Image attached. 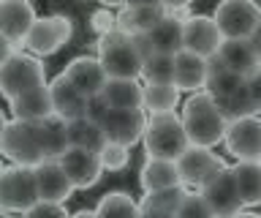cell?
I'll return each instance as SVG.
<instances>
[{
	"mask_svg": "<svg viewBox=\"0 0 261 218\" xmlns=\"http://www.w3.org/2000/svg\"><path fill=\"white\" fill-rule=\"evenodd\" d=\"M179 117H182V126H185V134H188V139H191V144L215 148L218 142H223L228 120L207 90L193 93L191 99L185 101Z\"/></svg>",
	"mask_w": 261,
	"mask_h": 218,
	"instance_id": "6da1fadb",
	"label": "cell"
},
{
	"mask_svg": "<svg viewBox=\"0 0 261 218\" xmlns=\"http://www.w3.org/2000/svg\"><path fill=\"white\" fill-rule=\"evenodd\" d=\"M98 60L109 79H136L142 77L144 55L139 50L136 36H128L122 30H112L106 36H98Z\"/></svg>",
	"mask_w": 261,
	"mask_h": 218,
	"instance_id": "7a4b0ae2",
	"label": "cell"
},
{
	"mask_svg": "<svg viewBox=\"0 0 261 218\" xmlns=\"http://www.w3.org/2000/svg\"><path fill=\"white\" fill-rule=\"evenodd\" d=\"M142 139H144L147 158H166V161H177L191 144L182 117L177 112H155V115H150Z\"/></svg>",
	"mask_w": 261,
	"mask_h": 218,
	"instance_id": "3957f363",
	"label": "cell"
},
{
	"mask_svg": "<svg viewBox=\"0 0 261 218\" xmlns=\"http://www.w3.org/2000/svg\"><path fill=\"white\" fill-rule=\"evenodd\" d=\"M41 85H46V66L36 58V55L14 52L6 66L0 68V93H3L8 101L16 99V95H22V93L36 90Z\"/></svg>",
	"mask_w": 261,
	"mask_h": 218,
	"instance_id": "277c9868",
	"label": "cell"
},
{
	"mask_svg": "<svg viewBox=\"0 0 261 218\" xmlns=\"http://www.w3.org/2000/svg\"><path fill=\"white\" fill-rule=\"evenodd\" d=\"M36 202H38V188L33 166L14 164L11 169H3V175H0V210L24 213Z\"/></svg>",
	"mask_w": 261,
	"mask_h": 218,
	"instance_id": "5b68a950",
	"label": "cell"
},
{
	"mask_svg": "<svg viewBox=\"0 0 261 218\" xmlns=\"http://www.w3.org/2000/svg\"><path fill=\"white\" fill-rule=\"evenodd\" d=\"M0 153L19 166H38L44 161V153L38 148L36 136V123L28 120H8L6 131L0 136Z\"/></svg>",
	"mask_w": 261,
	"mask_h": 218,
	"instance_id": "8992f818",
	"label": "cell"
},
{
	"mask_svg": "<svg viewBox=\"0 0 261 218\" xmlns=\"http://www.w3.org/2000/svg\"><path fill=\"white\" fill-rule=\"evenodd\" d=\"M73 36V22L65 14H49V17H36L30 33L24 36V46L33 55H55L60 52Z\"/></svg>",
	"mask_w": 261,
	"mask_h": 218,
	"instance_id": "52a82bcc",
	"label": "cell"
},
{
	"mask_svg": "<svg viewBox=\"0 0 261 218\" xmlns=\"http://www.w3.org/2000/svg\"><path fill=\"white\" fill-rule=\"evenodd\" d=\"M212 19L223 38H250L261 22L258 6L253 0H220Z\"/></svg>",
	"mask_w": 261,
	"mask_h": 218,
	"instance_id": "ba28073f",
	"label": "cell"
},
{
	"mask_svg": "<svg viewBox=\"0 0 261 218\" xmlns=\"http://www.w3.org/2000/svg\"><path fill=\"white\" fill-rule=\"evenodd\" d=\"M199 191H201V197L207 199V205L212 207L215 218H231L242 210V197H240V188H237L231 166L218 169Z\"/></svg>",
	"mask_w": 261,
	"mask_h": 218,
	"instance_id": "9c48e42d",
	"label": "cell"
},
{
	"mask_svg": "<svg viewBox=\"0 0 261 218\" xmlns=\"http://www.w3.org/2000/svg\"><path fill=\"white\" fill-rule=\"evenodd\" d=\"M226 150L237 161H261V117H237L226 126Z\"/></svg>",
	"mask_w": 261,
	"mask_h": 218,
	"instance_id": "30bf717a",
	"label": "cell"
},
{
	"mask_svg": "<svg viewBox=\"0 0 261 218\" xmlns=\"http://www.w3.org/2000/svg\"><path fill=\"white\" fill-rule=\"evenodd\" d=\"M101 128L109 142L125 144V148H134V144L144 136L147 128V115L144 109H106L101 115Z\"/></svg>",
	"mask_w": 261,
	"mask_h": 218,
	"instance_id": "8fae6325",
	"label": "cell"
},
{
	"mask_svg": "<svg viewBox=\"0 0 261 218\" xmlns=\"http://www.w3.org/2000/svg\"><path fill=\"white\" fill-rule=\"evenodd\" d=\"M57 161H60L63 172L68 175V180H71L73 188L87 191V188H93V185L101 180L103 166H101V158H98L95 150L73 148V144H71V148L65 150Z\"/></svg>",
	"mask_w": 261,
	"mask_h": 218,
	"instance_id": "7c38bea8",
	"label": "cell"
},
{
	"mask_svg": "<svg viewBox=\"0 0 261 218\" xmlns=\"http://www.w3.org/2000/svg\"><path fill=\"white\" fill-rule=\"evenodd\" d=\"M223 158H218L210 148H199V144H188L185 153L177 158V169L185 185L201 188L218 169H223Z\"/></svg>",
	"mask_w": 261,
	"mask_h": 218,
	"instance_id": "4fadbf2b",
	"label": "cell"
},
{
	"mask_svg": "<svg viewBox=\"0 0 261 218\" xmlns=\"http://www.w3.org/2000/svg\"><path fill=\"white\" fill-rule=\"evenodd\" d=\"M220 44H223V36L212 17L193 14L182 22V50L196 52L201 58H212V55H218Z\"/></svg>",
	"mask_w": 261,
	"mask_h": 218,
	"instance_id": "5bb4252c",
	"label": "cell"
},
{
	"mask_svg": "<svg viewBox=\"0 0 261 218\" xmlns=\"http://www.w3.org/2000/svg\"><path fill=\"white\" fill-rule=\"evenodd\" d=\"M36 172V188H38V199L44 202H65L71 199L73 193V185L68 180V175L63 172L60 161H52V158H44L38 166H33Z\"/></svg>",
	"mask_w": 261,
	"mask_h": 218,
	"instance_id": "9a60e30c",
	"label": "cell"
},
{
	"mask_svg": "<svg viewBox=\"0 0 261 218\" xmlns=\"http://www.w3.org/2000/svg\"><path fill=\"white\" fill-rule=\"evenodd\" d=\"M36 11L30 0H0V33L14 44H24V36L30 33Z\"/></svg>",
	"mask_w": 261,
	"mask_h": 218,
	"instance_id": "2e32d148",
	"label": "cell"
},
{
	"mask_svg": "<svg viewBox=\"0 0 261 218\" xmlns=\"http://www.w3.org/2000/svg\"><path fill=\"white\" fill-rule=\"evenodd\" d=\"M65 79L79 87L82 93L87 95V99H93V95H101L103 85H106V71L101 66V60L98 58H87V55H82V58H73L68 66H65Z\"/></svg>",
	"mask_w": 261,
	"mask_h": 218,
	"instance_id": "e0dca14e",
	"label": "cell"
},
{
	"mask_svg": "<svg viewBox=\"0 0 261 218\" xmlns=\"http://www.w3.org/2000/svg\"><path fill=\"white\" fill-rule=\"evenodd\" d=\"M49 95H52V112L60 120H76L82 115H87V95L79 90V87H73L65 74L55 77L52 82H49Z\"/></svg>",
	"mask_w": 261,
	"mask_h": 218,
	"instance_id": "ac0fdd59",
	"label": "cell"
},
{
	"mask_svg": "<svg viewBox=\"0 0 261 218\" xmlns=\"http://www.w3.org/2000/svg\"><path fill=\"white\" fill-rule=\"evenodd\" d=\"M174 85L185 93H199L207 85V58L179 50L174 55Z\"/></svg>",
	"mask_w": 261,
	"mask_h": 218,
	"instance_id": "d6986e66",
	"label": "cell"
},
{
	"mask_svg": "<svg viewBox=\"0 0 261 218\" xmlns=\"http://www.w3.org/2000/svg\"><path fill=\"white\" fill-rule=\"evenodd\" d=\"M218 58L223 60L226 68H231L234 74H240L245 79L261 68V63H258L248 38H223V44L218 50Z\"/></svg>",
	"mask_w": 261,
	"mask_h": 218,
	"instance_id": "ffe728a7",
	"label": "cell"
},
{
	"mask_svg": "<svg viewBox=\"0 0 261 218\" xmlns=\"http://www.w3.org/2000/svg\"><path fill=\"white\" fill-rule=\"evenodd\" d=\"M8 107H11V115L16 120H28V123H38V120L55 115L49 85H41V87H36V90H30V93L16 95V99L8 101Z\"/></svg>",
	"mask_w": 261,
	"mask_h": 218,
	"instance_id": "44dd1931",
	"label": "cell"
},
{
	"mask_svg": "<svg viewBox=\"0 0 261 218\" xmlns=\"http://www.w3.org/2000/svg\"><path fill=\"white\" fill-rule=\"evenodd\" d=\"M139 185L144 188V193L161 191V188H171V185H182V177H179L177 161L147 158L144 166L139 169Z\"/></svg>",
	"mask_w": 261,
	"mask_h": 218,
	"instance_id": "7402d4cb",
	"label": "cell"
},
{
	"mask_svg": "<svg viewBox=\"0 0 261 218\" xmlns=\"http://www.w3.org/2000/svg\"><path fill=\"white\" fill-rule=\"evenodd\" d=\"M36 136H38V148H41V153H44V158L57 161L65 150L71 148L65 120H60L57 115H49L44 120H38L36 123Z\"/></svg>",
	"mask_w": 261,
	"mask_h": 218,
	"instance_id": "603a6c76",
	"label": "cell"
},
{
	"mask_svg": "<svg viewBox=\"0 0 261 218\" xmlns=\"http://www.w3.org/2000/svg\"><path fill=\"white\" fill-rule=\"evenodd\" d=\"M166 17L163 6H125L117 14V30L128 36H144L147 30H152L158 22Z\"/></svg>",
	"mask_w": 261,
	"mask_h": 218,
	"instance_id": "cb8c5ba5",
	"label": "cell"
},
{
	"mask_svg": "<svg viewBox=\"0 0 261 218\" xmlns=\"http://www.w3.org/2000/svg\"><path fill=\"white\" fill-rule=\"evenodd\" d=\"M101 99L112 109H144V87L136 79H106Z\"/></svg>",
	"mask_w": 261,
	"mask_h": 218,
	"instance_id": "d4e9b609",
	"label": "cell"
},
{
	"mask_svg": "<svg viewBox=\"0 0 261 218\" xmlns=\"http://www.w3.org/2000/svg\"><path fill=\"white\" fill-rule=\"evenodd\" d=\"M144 41L155 55H177L182 50V22L166 14L152 30L144 33Z\"/></svg>",
	"mask_w": 261,
	"mask_h": 218,
	"instance_id": "484cf974",
	"label": "cell"
},
{
	"mask_svg": "<svg viewBox=\"0 0 261 218\" xmlns=\"http://www.w3.org/2000/svg\"><path fill=\"white\" fill-rule=\"evenodd\" d=\"M245 85V77L234 74L231 68L223 66V60L218 58V55H212V58H207V93L212 95V99H223V95L234 93L237 87Z\"/></svg>",
	"mask_w": 261,
	"mask_h": 218,
	"instance_id": "4316f807",
	"label": "cell"
},
{
	"mask_svg": "<svg viewBox=\"0 0 261 218\" xmlns=\"http://www.w3.org/2000/svg\"><path fill=\"white\" fill-rule=\"evenodd\" d=\"M65 128H68V144H73V148H85V150H101L103 142H106V134L98 120L82 115L76 120H68L65 123Z\"/></svg>",
	"mask_w": 261,
	"mask_h": 218,
	"instance_id": "83f0119b",
	"label": "cell"
},
{
	"mask_svg": "<svg viewBox=\"0 0 261 218\" xmlns=\"http://www.w3.org/2000/svg\"><path fill=\"white\" fill-rule=\"evenodd\" d=\"M237 188H240L242 205H258L261 202V161H237L231 166Z\"/></svg>",
	"mask_w": 261,
	"mask_h": 218,
	"instance_id": "f1b7e54d",
	"label": "cell"
},
{
	"mask_svg": "<svg viewBox=\"0 0 261 218\" xmlns=\"http://www.w3.org/2000/svg\"><path fill=\"white\" fill-rule=\"evenodd\" d=\"M98 218H139V202L125 191H112L98 202Z\"/></svg>",
	"mask_w": 261,
	"mask_h": 218,
	"instance_id": "f546056e",
	"label": "cell"
},
{
	"mask_svg": "<svg viewBox=\"0 0 261 218\" xmlns=\"http://www.w3.org/2000/svg\"><path fill=\"white\" fill-rule=\"evenodd\" d=\"M142 77L147 85H171L174 82V55H147L142 63Z\"/></svg>",
	"mask_w": 261,
	"mask_h": 218,
	"instance_id": "4dcf8cb0",
	"label": "cell"
},
{
	"mask_svg": "<svg viewBox=\"0 0 261 218\" xmlns=\"http://www.w3.org/2000/svg\"><path fill=\"white\" fill-rule=\"evenodd\" d=\"M179 104V87L171 85H144V109L155 112H174V107Z\"/></svg>",
	"mask_w": 261,
	"mask_h": 218,
	"instance_id": "1f68e13d",
	"label": "cell"
},
{
	"mask_svg": "<svg viewBox=\"0 0 261 218\" xmlns=\"http://www.w3.org/2000/svg\"><path fill=\"white\" fill-rule=\"evenodd\" d=\"M215 104L220 107V112L226 115V120H237V117H250V115H258L256 104H253L250 93H248V85L237 87L234 93L223 95V99H215Z\"/></svg>",
	"mask_w": 261,
	"mask_h": 218,
	"instance_id": "d6a6232c",
	"label": "cell"
},
{
	"mask_svg": "<svg viewBox=\"0 0 261 218\" xmlns=\"http://www.w3.org/2000/svg\"><path fill=\"white\" fill-rule=\"evenodd\" d=\"M185 188L182 185H171V188H161V191H150L147 197L142 199V205L147 207H158V210H166V213H177L179 202L185 199Z\"/></svg>",
	"mask_w": 261,
	"mask_h": 218,
	"instance_id": "836d02e7",
	"label": "cell"
},
{
	"mask_svg": "<svg viewBox=\"0 0 261 218\" xmlns=\"http://www.w3.org/2000/svg\"><path fill=\"white\" fill-rule=\"evenodd\" d=\"M98 158H101V166L103 169H109V172H120V169H125L128 161H130V148L106 139L103 148L98 150Z\"/></svg>",
	"mask_w": 261,
	"mask_h": 218,
	"instance_id": "e575fe53",
	"label": "cell"
},
{
	"mask_svg": "<svg viewBox=\"0 0 261 218\" xmlns=\"http://www.w3.org/2000/svg\"><path fill=\"white\" fill-rule=\"evenodd\" d=\"M174 218H215V213H212V207L207 205V199L199 191V193H185V199L179 202Z\"/></svg>",
	"mask_w": 261,
	"mask_h": 218,
	"instance_id": "d590c367",
	"label": "cell"
},
{
	"mask_svg": "<svg viewBox=\"0 0 261 218\" xmlns=\"http://www.w3.org/2000/svg\"><path fill=\"white\" fill-rule=\"evenodd\" d=\"M22 218H71V215L65 213V205H60V202H44V199H38L33 207L24 210Z\"/></svg>",
	"mask_w": 261,
	"mask_h": 218,
	"instance_id": "8d00e7d4",
	"label": "cell"
},
{
	"mask_svg": "<svg viewBox=\"0 0 261 218\" xmlns=\"http://www.w3.org/2000/svg\"><path fill=\"white\" fill-rule=\"evenodd\" d=\"M90 28H93V33L106 36V33H112V30H117V17H114L109 9L93 11V17H90Z\"/></svg>",
	"mask_w": 261,
	"mask_h": 218,
	"instance_id": "74e56055",
	"label": "cell"
},
{
	"mask_svg": "<svg viewBox=\"0 0 261 218\" xmlns=\"http://www.w3.org/2000/svg\"><path fill=\"white\" fill-rule=\"evenodd\" d=\"M245 85H248V93H250V99H253V104H256V109L261 115V68L245 79Z\"/></svg>",
	"mask_w": 261,
	"mask_h": 218,
	"instance_id": "f35d334b",
	"label": "cell"
},
{
	"mask_svg": "<svg viewBox=\"0 0 261 218\" xmlns=\"http://www.w3.org/2000/svg\"><path fill=\"white\" fill-rule=\"evenodd\" d=\"M14 46H16L14 41H8V38H6L3 33H0V68H3L6 63H8V58H11V55L16 52Z\"/></svg>",
	"mask_w": 261,
	"mask_h": 218,
	"instance_id": "ab89813d",
	"label": "cell"
},
{
	"mask_svg": "<svg viewBox=\"0 0 261 218\" xmlns=\"http://www.w3.org/2000/svg\"><path fill=\"white\" fill-rule=\"evenodd\" d=\"M139 218H174V213H166V210H158V207L139 205Z\"/></svg>",
	"mask_w": 261,
	"mask_h": 218,
	"instance_id": "60d3db41",
	"label": "cell"
},
{
	"mask_svg": "<svg viewBox=\"0 0 261 218\" xmlns=\"http://www.w3.org/2000/svg\"><path fill=\"white\" fill-rule=\"evenodd\" d=\"M248 41H250L253 52H256V58H258V63H261V22H258V28L250 33V38H248Z\"/></svg>",
	"mask_w": 261,
	"mask_h": 218,
	"instance_id": "b9f144b4",
	"label": "cell"
},
{
	"mask_svg": "<svg viewBox=\"0 0 261 218\" xmlns=\"http://www.w3.org/2000/svg\"><path fill=\"white\" fill-rule=\"evenodd\" d=\"M191 0H163V9L166 11H174V9H185Z\"/></svg>",
	"mask_w": 261,
	"mask_h": 218,
	"instance_id": "7bdbcfd3",
	"label": "cell"
},
{
	"mask_svg": "<svg viewBox=\"0 0 261 218\" xmlns=\"http://www.w3.org/2000/svg\"><path fill=\"white\" fill-rule=\"evenodd\" d=\"M125 6H163V0H125Z\"/></svg>",
	"mask_w": 261,
	"mask_h": 218,
	"instance_id": "ee69618b",
	"label": "cell"
},
{
	"mask_svg": "<svg viewBox=\"0 0 261 218\" xmlns=\"http://www.w3.org/2000/svg\"><path fill=\"white\" fill-rule=\"evenodd\" d=\"M71 218H98L95 210H79V213H73Z\"/></svg>",
	"mask_w": 261,
	"mask_h": 218,
	"instance_id": "f6af8a7d",
	"label": "cell"
},
{
	"mask_svg": "<svg viewBox=\"0 0 261 218\" xmlns=\"http://www.w3.org/2000/svg\"><path fill=\"white\" fill-rule=\"evenodd\" d=\"M106 9H112V6H125V0H101Z\"/></svg>",
	"mask_w": 261,
	"mask_h": 218,
	"instance_id": "bcb514c9",
	"label": "cell"
},
{
	"mask_svg": "<svg viewBox=\"0 0 261 218\" xmlns=\"http://www.w3.org/2000/svg\"><path fill=\"white\" fill-rule=\"evenodd\" d=\"M6 123H8V120H6V112L0 109V136H3V131H6Z\"/></svg>",
	"mask_w": 261,
	"mask_h": 218,
	"instance_id": "7dc6e473",
	"label": "cell"
},
{
	"mask_svg": "<svg viewBox=\"0 0 261 218\" xmlns=\"http://www.w3.org/2000/svg\"><path fill=\"white\" fill-rule=\"evenodd\" d=\"M231 218H261V215H256V213H242V210H240V213L231 215Z\"/></svg>",
	"mask_w": 261,
	"mask_h": 218,
	"instance_id": "c3c4849f",
	"label": "cell"
},
{
	"mask_svg": "<svg viewBox=\"0 0 261 218\" xmlns=\"http://www.w3.org/2000/svg\"><path fill=\"white\" fill-rule=\"evenodd\" d=\"M0 218H11V215H8V213H6V210H0Z\"/></svg>",
	"mask_w": 261,
	"mask_h": 218,
	"instance_id": "681fc988",
	"label": "cell"
},
{
	"mask_svg": "<svg viewBox=\"0 0 261 218\" xmlns=\"http://www.w3.org/2000/svg\"><path fill=\"white\" fill-rule=\"evenodd\" d=\"M3 169H6V166H3V161H0V175H3Z\"/></svg>",
	"mask_w": 261,
	"mask_h": 218,
	"instance_id": "f907efd6",
	"label": "cell"
},
{
	"mask_svg": "<svg viewBox=\"0 0 261 218\" xmlns=\"http://www.w3.org/2000/svg\"><path fill=\"white\" fill-rule=\"evenodd\" d=\"M258 17H261V6H258Z\"/></svg>",
	"mask_w": 261,
	"mask_h": 218,
	"instance_id": "816d5d0a",
	"label": "cell"
}]
</instances>
